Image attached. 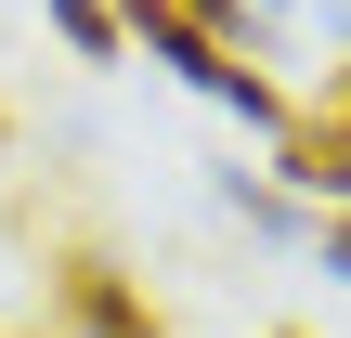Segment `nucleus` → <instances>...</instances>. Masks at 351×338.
Returning a JSON list of instances; mask_svg holds the SVG:
<instances>
[{"instance_id":"f257e3e1","label":"nucleus","mask_w":351,"mask_h":338,"mask_svg":"<svg viewBox=\"0 0 351 338\" xmlns=\"http://www.w3.org/2000/svg\"><path fill=\"white\" fill-rule=\"evenodd\" d=\"M274 169H287L300 195H339V208H351V65L313 91V104H287V130H274Z\"/></svg>"},{"instance_id":"f03ea898","label":"nucleus","mask_w":351,"mask_h":338,"mask_svg":"<svg viewBox=\"0 0 351 338\" xmlns=\"http://www.w3.org/2000/svg\"><path fill=\"white\" fill-rule=\"evenodd\" d=\"M52 313H65L78 338H169L143 287H117V261H104V248H52Z\"/></svg>"},{"instance_id":"7ed1b4c3","label":"nucleus","mask_w":351,"mask_h":338,"mask_svg":"<svg viewBox=\"0 0 351 338\" xmlns=\"http://www.w3.org/2000/svg\"><path fill=\"white\" fill-rule=\"evenodd\" d=\"M182 13H195L221 52H261V0H182Z\"/></svg>"},{"instance_id":"20e7f679","label":"nucleus","mask_w":351,"mask_h":338,"mask_svg":"<svg viewBox=\"0 0 351 338\" xmlns=\"http://www.w3.org/2000/svg\"><path fill=\"white\" fill-rule=\"evenodd\" d=\"M52 26H65V39H78V52H91V65H104V52H117V13H104V0H52Z\"/></svg>"},{"instance_id":"39448f33","label":"nucleus","mask_w":351,"mask_h":338,"mask_svg":"<svg viewBox=\"0 0 351 338\" xmlns=\"http://www.w3.org/2000/svg\"><path fill=\"white\" fill-rule=\"evenodd\" d=\"M326 274H351V208H339V221H326Z\"/></svg>"},{"instance_id":"423d86ee","label":"nucleus","mask_w":351,"mask_h":338,"mask_svg":"<svg viewBox=\"0 0 351 338\" xmlns=\"http://www.w3.org/2000/svg\"><path fill=\"white\" fill-rule=\"evenodd\" d=\"M274 338H300V326H274Z\"/></svg>"},{"instance_id":"0eeeda50","label":"nucleus","mask_w":351,"mask_h":338,"mask_svg":"<svg viewBox=\"0 0 351 338\" xmlns=\"http://www.w3.org/2000/svg\"><path fill=\"white\" fill-rule=\"evenodd\" d=\"M0 338H26V326H0Z\"/></svg>"}]
</instances>
